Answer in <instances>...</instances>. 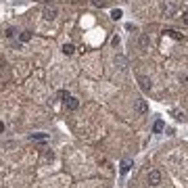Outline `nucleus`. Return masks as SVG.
I'll return each instance as SVG.
<instances>
[{
  "instance_id": "nucleus-1",
  "label": "nucleus",
  "mask_w": 188,
  "mask_h": 188,
  "mask_svg": "<svg viewBox=\"0 0 188 188\" xmlns=\"http://www.w3.org/2000/svg\"><path fill=\"white\" fill-rule=\"evenodd\" d=\"M161 180H163V176H161L159 169H153V171L148 174V184H151V186H157V184H161Z\"/></svg>"
},
{
  "instance_id": "nucleus-2",
  "label": "nucleus",
  "mask_w": 188,
  "mask_h": 188,
  "mask_svg": "<svg viewBox=\"0 0 188 188\" xmlns=\"http://www.w3.org/2000/svg\"><path fill=\"white\" fill-rule=\"evenodd\" d=\"M146 111H148V104H146V100H142V98H140V100H136V113H138V115H144Z\"/></svg>"
},
{
  "instance_id": "nucleus-3",
  "label": "nucleus",
  "mask_w": 188,
  "mask_h": 188,
  "mask_svg": "<svg viewBox=\"0 0 188 188\" xmlns=\"http://www.w3.org/2000/svg\"><path fill=\"white\" fill-rule=\"evenodd\" d=\"M115 65H117L119 69H128V59L123 55H117L115 56Z\"/></svg>"
},
{
  "instance_id": "nucleus-4",
  "label": "nucleus",
  "mask_w": 188,
  "mask_h": 188,
  "mask_svg": "<svg viewBox=\"0 0 188 188\" xmlns=\"http://www.w3.org/2000/svg\"><path fill=\"white\" fill-rule=\"evenodd\" d=\"M65 104H67V109H69V111H75L77 107H80V100H77V98H73V96H69L67 100H65Z\"/></svg>"
},
{
  "instance_id": "nucleus-5",
  "label": "nucleus",
  "mask_w": 188,
  "mask_h": 188,
  "mask_svg": "<svg viewBox=\"0 0 188 188\" xmlns=\"http://www.w3.org/2000/svg\"><path fill=\"white\" fill-rule=\"evenodd\" d=\"M138 82H140V88H142L144 92H148V90H151V80H148V77L140 75V77H138Z\"/></svg>"
},
{
  "instance_id": "nucleus-6",
  "label": "nucleus",
  "mask_w": 188,
  "mask_h": 188,
  "mask_svg": "<svg viewBox=\"0 0 188 188\" xmlns=\"http://www.w3.org/2000/svg\"><path fill=\"white\" fill-rule=\"evenodd\" d=\"M55 17H56V8H52V7H46V8H44V19L52 21Z\"/></svg>"
},
{
  "instance_id": "nucleus-7",
  "label": "nucleus",
  "mask_w": 188,
  "mask_h": 188,
  "mask_svg": "<svg viewBox=\"0 0 188 188\" xmlns=\"http://www.w3.org/2000/svg\"><path fill=\"white\" fill-rule=\"evenodd\" d=\"M29 138H31V142H46L48 136H46V134H31Z\"/></svg>"
},
{
  "instance_id": "nucleus-8",
  "label": "nucleus",
  "mask_w": 188,
  "mask_h": 188,
  "mask_svg": "<svg viewBox=\"0 0 188 188\" xmlns=\"http://www.w3.org/2000/svg\"><path fill=\"white\" fill-rule=\"evenodd\" d=\"M163 128H165L163 119H157V121H155V125H153V132L155 134H161V132H163Z\"/></svg>"
},
{
  "instance_id": "nucleus-9",
  "label": "nucleus",
  "mask_w": 188,
  "mask_h": 188,
  "mask_svg": "<svg viewBox=\"0 0 188 188\" xmlns=\"http://www.w3.org/2000/svg\"><path fill=\"white\" fill-rule=\"evenodd\" d=\"M130 167H132V161L123 159V161H121V174H128V171H130Z\"/></svg>"
},
{
  "instance_id": "nucleus-10",
  "label": "nucleus",
  "mask_w": 188,
  "mask_h": 188,
  "mask_svg": "<svg viewBox=\"0 0 188 188\" xmlns=\"http://www.w3.org/2000/svg\"><path fill=\"white\" fill-rule=\"evenodd\" d=\"M165 34L169 36V38H174V40H182V34L176 31V29H165Z\"/></svg>"
},
{
  "instance_id": "nucleus-11",
  "label": "nucleus",
  "mask_w": 188,
  "mask_h": 188,
  "mask_svg": "<svg viewBox=\"0 0 188 188\" xmlns=\"http://www.w3.org/2000/svg\"><path fill=\"white\" fill-rule=\"evenodd\" d=\"M63 52H65L67 56L73 55V52H75V46H73V44H65V46H63Z\"/></svg>"
},
{
  "instance_id": "nucleus-12",
  "label": "nucleus",
  "mask_w": 188,
  "mask_h": 188,
  "mask_svg": "<svg viewBox=\"0 0 188 188\" xmlns=\"http://www.w3.org/2000/svg\"><path fill=\"white\" fill-rule=\"evenodd\" d=\"M19 40H21V42H29V40H31V34H29V31H21Z\"/></svg>"
},
{
  "instance_id": "nucleus-13",
  "label": "nucleus",
  "mask_w": 188,
  "mask_h": 188,
  "mask_svg": "<svg viewBox=\"0 0 188 188\" xmlns=\"http://www.w3.org/2000/svg\"><path fill=\"white\" fill-rule=\"evenodd\" d=\"M121 15H123V13H121L119 8H115V11H111V17H113V19H115V21H117V19H121Z\"/></svg>"
},
{
  "instance_id": "nucleus-14",
  "label": "nucleus",
  "mask_w": 188,
  "mask_h": 188,
  "mask_svg": "<svg viewBox=\"0 0 188 188\" xmlns=\"http://www.w3.org/2000/svg\"><path fill=\"white\" fill-rule=\"evenodd\" d=\"M92 4H94V7H98V8H103L104 4H107V0H92Z\"/></svg>"
},
{
  "instance_id": "nucleus-15",
  "label": "nucleus",
  "mask_w": 188,
  "mask_h": 188,
  "mask_svg": "<svg viewBox=\"0 0 188 188\" xmlns=\"http://www.w3.org/2000/svg\"><path fill=\"white\" fill-rule=\"evenodd\" d=\"M59 98H61V100H67V98H69V92H67V90H61V92H59Z\"/></svg>"
},
{
  "instance_id": "nucleus-16",
  "label": "nucleus",
  "mask_w": 188,
  "mask_h": 188,
  "mask_svg": "<svg viewBox=\"0 0 188 188\" xmlns=\"http://www.w3.org/2000/svg\"><path fill=\"white\" fill-rule=\"evenodd\" d=\"M140 46H142V48H146V46H148V38H146V36H142V40H140Z\"/></svg>"
},
{
  "instance_id": "nucleus-17",
  "label": "nucleus",
  "mask_w": 188,
  "mask_h": 188,
  "mask_svg": "<svg viewBox=\"0 0 188 188\" xmlns=\"http://www.w3.org/2000/svg\"><path fill=\"white\" fill-rule=\"evenodd\" d=\"M174 115H176V119H180V121H182V119H184V113H180V111H176Z\"/></svg>"
},
{
  "instance_id": "nucleus-18",
  "label": "nucleus",
  "mask_w": 188,
  "mask_h": 188,
  "mask_svg": "<svg viewBox=\"0 0 188 188\" xmlns=\"http://www.w3.org/2000/svg\"><path fill=\"white\" fill-rule=\"evenodd\" d=\"M182 21H184V23H188V11H184V13H182Z\"/></svg>"
},
{
  "instance_id": "nucleus-19",
  "label": "nucleus",
  "mask_w": 188,
  "mask_h": 188,
  "mask_svg": "<svg viewBox=\"0 0 188 188\" xmlns=\"http://www.w3.org/2000/svg\"><path fill=\"white\" fill-rule=\"evenodd\" d=\"M0 132H4V123L2 121H0Z\"/></svg>"
}]
</instances>
